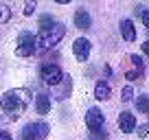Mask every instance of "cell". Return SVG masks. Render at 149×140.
<instances>
[{
    "instance_id": "obj_12",
    "label": "cell",
    "mask_w": 149,
    "mask_h": 140,
    "mask_svg": "<svg viewBox=\"0 0 149 140\" xmlns=\"http://www.w3.org/2000/svg\"><path fill=\"white\" fill-rule=\"evenodd\" d=\"M35 112L40 116L51 112V98H48V94H37L35 96Z\"/></svg>"
},
{
    "instance_id": "obj_17",
    "label": "cell",
    "mask_w": 149,
    "mask_h": 140,
    "mask_svg": "<svg viewBox=\"0 0 149 140\" xmlns=\"http://www.w3.org/2000/svg\"><path fill=\"white\" fill-rule=\"evenodd\" d=\"M136 13H140V20H143V24H145V26H149V18H147V7H143V5H140L138 9H136Z\"/></svg>"
},
{
    "instance_id": "obj_5",
    "label": "cell",
    "mask_w": 149,
    "mask_h": 140,
    "mask_svg": "<svg viewBox=\"0 0 149 140\" xmlns=\"http://www.w3.org/2000/svg\"><path fill=\"white\" fill-rule=\"evenodd\" d=\"M40 79H42L46 85L55 88V85L64 79V70H61L57 64H48V61H46V64L40 66Z\"/></svg>"
},
{
    "instance_id": "obj_3",
    "label": "cell",
    "mask_w": 149,
    "mask_h": 140,
    "mask_svg": "<svg viewBox=\"0 0 149 140\" xmlns=\"http://www.w3.org/2000/svg\"><path fill=\"white\" fill-rule=\"evenodd\" d=\"M103 123H105V116H103V112L99 107H90L88 112H86V125H88L90 134H92L97 140H105L107 138L105 129H103Z\"/></svg>"
},
{
    "instance_id": "obj_20",
    "label": "cell",
    "mask_w": 149,
    "mask_h": 140,
    "mask_svg": "<svg viewBox=\"0 0 149 140\" xmlns=\"http://www.w3.org/2000/svg\"><path fill=\"white\" fill-rule=\"evenodd\" d=\"M140 75H143L140 70H130V72H125V77H127V79H130V81H132V79H138Z\"/></svg>"
},
{
    "instance_id": "obj_16",
    "label": "cell",
    "mask_w": 149,
    "mask_h": 140,
    "mask_svg": "<svg viewBox=\"0 0 149 140\" xmlns=\"http://www.w3.org/2000/svg\"><path fill=\"white\" fill-rule=\"evenodd\" d=\"M136 107H138L143 114H147V94H140V96H138V101H136Z\"/></svg>"
},
{
    "instance_id": "obj_14",
    "label": "cell",
    "mask_w": 149,
    "mask_h": 140,
    "mask_svg": "<svg viewBox=\"0 0 149 140\" xmlns=\"http://www.w3.org/2000/svg\"><path fill=\"white\" fill-rule=\"evenodd\" d=\"M11 20V9L9 5H5V2H0V24H5Z\"/></svg>"
},
{
    "instance_id": "obj_4",
    "label": "cell",
    "mask_w": 149,
    "mask_h": 140,
    "mask_svg": "<svg viewBox=\"0 0 149 140\" xmlns=\"http://www.w3.org/2000/svg\"><path fill=\"white\" fill-rule=\"evenodd\" d=\"M51 134V125L46 121H35L22 127L20 131V140H46V136Z\"/></svg>"
},
{
    "instance_id": "obj_11",
    "label": "cell",
    "mask_w": 149,
    "mask_h": 140,
    "mask_svg": "<svg viewBox=\"0 0 149 140\" xmlns=\"http://www.w3.org/2000/svg\"><path fill=\"white\" fill-rule=\"evenodd\" d=\"M94 96H97V101H107V98L112 96V88L107 81H97V85H94Z\"/></svg>"
},
{
    "instance_id": "obj_18",
    "label": "cell",
    "mask_w": 149,
    "mask_h": 140,
    "mask_svg": "<svg viewBox=\"0 0 149 140\" xmlns=\"http://www.w3.org/2000/svg\"><path fill=\"white\" fill-rule=\"evenodd\" d=\"M134 96V90L127 85V88H123V94H121V101H130V98Z\"/></svg>"
},
{
    "instance_id": "obj_15",
    "label": "cell",
    "mask_w": 149,
    "mask_h": 140,
    "mask_svg": "<svg viewBox=\"0 0 149 140\" xmlns=\"http://www.w3.org/2000/svg\"><path fill=\"white\" fill-rule=\"evenodd\" d=\"M51 24H55V20H53V15H48V13H44L42 18H40V31L42 28H48Z\"/></svg>"
},
{
    "instance_id": "obj_6",
    "label": "cell",
    "mask_w": 149,
    "mask_h": 140,
    "mask_svg": "<svg viewBox=\"0 0 149 140\" xmlns=\"http://www.w3.org/2000/svg\"><path fill=\"white\" fill-rule=\"evenodd\" d=\"M35 53V35L31 31H22L18 35V46H15V55L18 57H29Z\"/></svg>"
},
{
    "instance_id": "obj_21",
    "label": "cell",
    "mask_w": 149,
    "mask_h": 140,
    "mask_svg": "<svg viewBox=\"0 0 149 140\" xmlns=\"http://www.w3.org/2000/svg\"><path fill=\"white\" fill-rule=\"evenodd\" d=\"M33 11H35V2H26L24 5V15H31Z\"/></svg>"
},
{
    "instance_id": "obj_23",
    "label": "cell",
    "mask_w": 149,
    "mask_h": 140,
    "mask_svg": "<svg viewBox=\"0 0 149 140\" xmlns=\"http://www.w3.org/2000/svg\"><path fill=\"white\" fill-rule=\"evenodd\" d=\"M0 140H11V134L9 131H0Z\"/></svg>"
},
{
    "instance_id": "obj_10",
    "label": "cell",
    "mask_w": 149,
    "mask_h": 140,
    "mask_svg": "<svg viewBox=\"0 0 149 140\" xmlns=\"http://www.w3.org/2000/svg\"><path fill=\"white\" fill-rule=\"evenodd\" d=\"M90 24H92V20H90V13L84 9V7L74 11V26L79 28V31H88Z\"/></svg>"
},
{
    "instance_id": "obj_8",
    "label": "cell",
    "mask_w": 149,
    "mask_h": 140,
    "mask_svg": "<svg viewBox=\"0 0 149 140\" xmlns=\"http://www.w3.org/2000/svg\"><path fill=\"white\" fill-rule=\"evenodd\" d=\"M55 88H57V90H53V96H55L57 101H64V98L70 96V92H72V79L64 75V79H61Z\"/></svg>"
},
{
    "instance_id": "obj_2",
    "label": "cell",
    "mask_w": 149,
    "mask_h": 140,
    "mask_svg": "<svg viewBox=\"0 0 149 140\" xmlns=\"http://www.w3.org/2000/svg\"><path fill=\"white\" fill-rule=\"evenodd\" d=\"M64 35H66V26L61 22H55L48 28H42L35 35V51H48V48H53L55 44L61 42Z\"/></svg>"
},
{
    "instance_id": "obj_9",
    "label": "cell",
    "mask_w": 149,
    "mask_h": 140,
    "mask_svg": "<svg viewBox=\"0 0 149 140\" xmlns=\"http://www.w3.org/2000/svg\"><path fill=\"white\" fill-rule=\"evenodd\" d=\"M118 129L123 134H132L136 129V116L132 112H121L118 114Z\"/></svg>"
},
{
    "instance_id": "obj_1",
    "label": "cell",
    "mask_w": 149,
    "mask_h": 140,
    "mask_svg": "<svg viewBox=\"0 0 149 140\" xmlns=\"http://www.w3.org/2000/svg\"><path fill=\"white\" fill-rule=\"evenodd\" d=\"M29 101H31V90H26V88L9 90V92H5L2 98H0V112L7 114V116L13 121V118H18V116L24 114Z\"/></svg>"
},
{
    "instance_id": "obj_22",
    "label": "cell",
    "mask_w": 149,
    "mask_h": 140,
    "mask_svg": "<svg viewBox=\"0 0 149 140\" xmlns=\"http://www.w3.org/2000/svg\"><path fill=\"white\" fill-rule=\"evenodd\" d=\"M147 131H149V127H147V125H143V127L138 129V136H140V138H147Z\"/></svg>"
},
{
    "instance_id": "obj_19",
    "label": "cell",
    "mask_w": 149,
    "mask_h": 140,
    "mask_svg": "<svg viewBox=\"0 0 149 140\" xmlns=\"http://www.w3.org/2000/svg\"><path fill=\"white\" fill-rule=\"evenodd\" d=\"M130 61L136 66V70H140V72H143V59H140L138 55H132V57H130Z\"/></svg>"
},
{
    "instance_id": "obj_13",
    "label": "cell",
    "mask_w": 149,
    "mask_h": 140,
    "mask_svg": "<svg viewBox=\"0 0 149 140\" xmlns=\"http://www.w3.org/2000/svg\"><path fill=\"white\" fill-rule=\"evenodd\" d=\"M121 35L125 42H134L136 40V28L132 20H121Z\"/></svg>"
},
{
    "instance_id": "obj_7",
    "label": "cell",
    "mask_w": 149,
    "mask_h": 140,
    "mask_svg": "<svg viewBox=\"0 0 149 140\" xmlns=\"http://www.w3.org/2000/svg\"><path fill=\"white\" fill-rule=\"evenodd\" d=\"M90 51H92V44L86 37H77L72 42V53H74V57H77V61H86L90 57Z\"/></svg>"
}]
</instances>
